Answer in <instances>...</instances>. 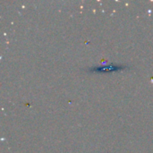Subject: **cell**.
Masks as SVG:
<instances>
[{"instance_id": "6da1fadb", "label": "cell", "mask_w": 153, "mask_h": 153, "mask_svg": "<svg viewBox=\"0 0 153 153\" xmlns=\"http://www.w3.org/2000/svg\"><path fill=\"white\" fill-rule=\"evenodd\" d=\"M127 68L125 65H117V64H109V65H97L94 67L90 68L91 73H98V74H104V73H114L123 71Z\"/></svg>"}]
</instances>
